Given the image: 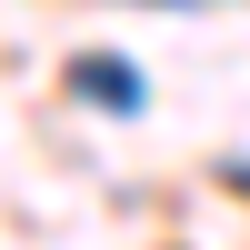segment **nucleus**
I'll use <instances>...</instances> for the list:
<instances>
[{
  "label": "nucleus",
  "mask_w": 250,
  "mask_h": 250,
  "mask_svg": "<svg viewBox=\"0 0 250 250\" xmlns=\"http://www.w3.org/2000/svg\"><path fill=\"white\" fill-rule=\"evenodd\" d=\"M70 90L90 100V110H150V80H140L130 60H110V50H80L70 60Z\"/></svg>",
  "instance_id": "f257e3e1"
}]
</instances>
